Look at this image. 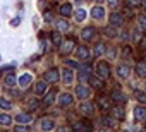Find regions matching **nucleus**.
I'll list each match as a JSON object with an SVG mask.
<instances>
[{
    "mask_svg": "<svg viewBox=\"0 0 146 132\" xmlns=\"http://www.w3.org/2000/svg\"><path fill=\"white\" fill-rule=\"evenodd\" d=\"M0 108H4V110H11L12 108V103L5 98H0Z\"/></svg>",
    "mask_w": 146,
    "mask_h": 132,
    "instance_id": "obj_29",
    "label": "nucleus"
},
{
    "mask_svg": "<svg viewBox=\"0 0 146 132\" xmlns=\"http://www.w3.org/2000/svg\"><path fill=\"white\" fill-rule=\"evenodd\" d=\"M96 71H98V76L102 77V79H108L110 77V65H108V62H100L98 63V67H96Z\"/></svg>",
    "mask_w": 146,
    "mask_h": 132,
    "instance_id": "obj_1",
    "label": "nucleus"
},
{
    "mask_svg": "<svg viewBox=\"0 0 146 132\" xmlns=\"http://www.w3.org/2000/svg\"><path fill=\"white\" fill-rule=\"evenodd\" d=\"M16 122L17 123H29L31 122V115L29 113H17L16 115Z\"/></svg>",
    "mask_w": 146,
    "mask_h": 132,
    "instance_id": "obj_16",
    "label": "nucleus"
},
{
    "mask_svg": "<svg viewBox=\"0 0 146 132\" xmlns=\"http://www.w3.org/2000/svg\"><path fill=\"white\" fill-rule=\"evenodd\" d=\"M110 100H113L117 105H125V96H124L120 91H113L112 96H110Z\"/></svg>",
    "mask_w": 146,
    "mask_h": 132,
    "instance_id": "obj_6",
    "label": "nucleus"
},
{
    "mask_svg": "<svg viewBox=\"0 0 146 132\" xmlns=\"http://www.w3.org/2000/svg\"><path fill=\"white\" fill-rule=\"evenodd\" d=\"M110 103H112V100L107 98V96H100V98H98V106H100L102 110H108V108H110Z\"/></svg>",
    "mask_w": 146,
    "mask_h": 132,
    "instance_id": "obj_12",
    "label": "nucleus"
},
{
    "mask_svg": "<svg viewBox=\"0 0 146 132\" xmlns=\"http://www.w3.org/2000/svg\"><path fill=\"white\" fill-rule=\"evenodd\" d=\"M72 100H74V96H72V94H69V93H64V94L60 96V101H58V105H60V106H69V105L72 103Z\"/></svg>",
    "mask_w": 146,
    "mask_h": 132,
    "instance_id": "obj_7",
    "label": "nucleus"
},
{
    "mask_svg": "<svg viewBox=\"0 0 146 132\" xmlns=\"http://www.w3.org/2000/svg\"><path fill=\"white\" fill-rule=\"evenodd\" d=\"M60 79V76H58V69H50V71H46L45 72V76H43V81H46V82H57Z\"/></svg>",
    "mask_w": 146,
    "mask_h": 132,
    "instance_id": "obj_2",
    "label": "nucleus"
},
{
    "mask_svg": "<svg viewBox=\"0 0 146 132\" xmlns=\"http://www.w3.org/2000/svg\"><path fill=\"white\" fill-rule=\"evenodd\" d=\"M107 2H108L110 7H117L119 5V0H107Z\"/></svg>",
    "mask_w": 146,
    "mask_h": 132,
    "instance_id": "obj_42",
    "label": "nucleus"
},
{
    "mask_svg": "<svg viewBox=\"0 0 146 132\" xmlns=\"http://www.w3.org/2000/svg\"><path fill=\"white\" fill-rule=\"evenodd\" d=\"M72 79H74V72H72L70 69H64L62 71V81L65 84H69V82H72Z\"/></svg>",
    "mask_w": 146,
    "mask_h": 132,
    "instance_id": "obj_9",
    "label": "nucleus"
},
{
    "mask_svg": "<svg viewBox=\"0 0 146 132\" xmlns=\"http://www.w3.org/2000/svg\"><path fill=\"white\" fill-rule=\"evenodd\" d=\"M122 53H124V57H125V58H131V48H129V46H124Z\"/></svg>",
    "mask_w": 146,
    "mask_h": 132,
    "instance_id": "obj_39",
    "label": "nucleus"
},
{
    "mask_svg": "<svg viewBox=\"0 0 146 132\" xmlns=\"http://www.w3.org/2000/svg\"><path fill=\"white\" fill-rule=\"evenodd\" d=\"M52 40H53V45H55V46H60V45H62L60 31H53V33H52Z\"/></svg>",
    "mask_w": 146,
    "mask_h": 132,
    "instance_id": "obj_26",
    "label": "nucleus"
},
{
    "mask_svg": "<svg viewBox=\"0 0 146 132\" xmlns=\"http://www.w3.org/2000/svg\"><path fill=\"white\" fill-rule=\"evenodd\" d=\"M141 132H146V129H144V130H141Z\"/></svg>",
    "mask_w": 146,
    "mask_h": 132,
    "instance_id": "obj_50",
    "label": "nucleus"
},
{
    "mask_svg": "<svg viewBox=\"0 0 146 132\" xmlns=\"http://www.w3.org/2000/svg\"><path fill=\"white\" fill-rule=\"evenodd\" d=\"M134 98H136L139 103L146 105V93H143V91H136V93H134Z\"/></svg>",
    "mask_w": 146,
    "mask_h": 132,
    "instance_id": "obj_27",
    "label": "nucleus"
},
{
    "mask_svg": "<svg viewBox=\"0 0 146 132\" xmlns=\"http://www.w3.org/2000/svg\"><path fill=\"white\" fill-rule=\"evenodd\" d=\"M58 132H72L70 127H58Z\"/></svg>",
    "mask_w": 146,
    "mask_h": 132,
    "instance_id": "obj_44",
    "label": "nucleus"
},
{
    "mask_svg": "<svg viewBox=\"0 0 146 132\" xmlns=\"http://www.w3.org/2000/svg\"><path fill=\"white\" fill-rule=\"evenodd\" d=\"M103 53H105V46H103L102 43H98V45L95 46V55H96V57H102Z\"/></svg>",
    "mask_w": 146,
    "mask_h": 132,
    "instance_id": "obj_31",
    "label": "nucleus"
},
{
    "mask_svg": "<svg viewBox=\"0 0 146 132\" xmlns=\"http://www.w3.org/2000/svg\"><path fill=\"white\" fill-rule=\"evenodd\" d=\"M5 84H7V86H9V88H11V86H14V84H16V76H14V74H12V72H11V74H9V76H7V77H5Z\"/></svg>",
    "mask_w": 146,
    "mask_h": 132,
    "instance_id": "obj_32",
    "label": "nucleus"
},
{
    "mask_svg": "<svg viewBox=\"0 0 146 132\" xmlns=\"http://www.w3.org/2000/svg\"><path fill=\"white\" fill-rule=\"evenodd\" d=\"M11 122H12L11 115H7V113H0V125H11Z\"/></svg>",
    "mask_w": 146,
    "mask_h": 132,
    "instance_id": "obj_25",
    "label": "nucleus"
},
{
    "mask_svg": "<svg viewBox=\"0 0 146 132\" xmlns=\"http://www.w3.org/2000/svg\"><path fill=\"white\" fill-rule=\"evenodd\" d=\"M57 31H60V33H65V31H69V22H65L64 19H60V21H57Z\"/></svg>",
    "mask_w": 146,
    "mask_h": 132,
    "instance_id": "obj_21",
    "label": "nucleus"
},
{
    "mask_svg": "<svg viewBox=\"0 0 146 132\" xmlns=\"http://www.w3.org/2000/svg\"><path fill=\"white\" fill-rule=\"evenodd\" d=\"M112 115H113L115 118H119V120H122V118L125 117V113H124V110H122L120 106H113V108H112Z\"/></svg>",
    "mask_w": 146,
    "mask_h": 132,
    "instance_id": "obj_22",
    "label": "nucleus"
},
{
    "mask_svg": "<svg viewBox=\"0 0 146 132\" xmlns=\"http://www.w3.org/2000/svg\"><path fill=\"white\" fill-rule=\"evenodd\" d=\"M74 129H78V130H83V129H84V123H83V122H78V123H74Z\"/></svg>",
    "mask_w": 146,
    "mask_h": 132,
    "instance_id": "obj_43",
    "label": "nucleus"
},
{
    "mask_svg": "<svg viewBox=\"0 0 146 132\" xmlns=\"http://www.w3.org/2000/svg\"><path fill=\"white\" fill-rule=\"evenodd\" d=\"M79 110H81L84 115H91V113H93V105H91V103H83V105L79 106Z\"/></svg>",
    "mask_w": 146,
    "mask_h": 132,
    "instance_id": "obj_23",
    "label": "nucleus"
},
{
    "mask_svg": "<svg viewBox=\"0 0 146 132\" xmlns=\"http://www.w3.org/2000/svg\"><path fill=\"white\" fill-rule=\"evenodd\" d=\"M144 48H146V41H144Z\"/></svg>",
    "mask_w": 146,
    "mask_h": 132,
    "instance_id": "obj_51",
    "label": "nucleus"
},
{
    "mask_svg": "<svg viewBox=\"0 0 146 132\" xmlns=\"http://www.w3.org/2000/svg\"><path fill=\"white\" fill-rule=\"evenodd\" d=\"M93 34H95V29H93V28H84V29L81 31V38H83L84 41L91 40V38H93Z\"/></svg>",
    "mask_w": 146,
    "mask_h": 132,
    "instance_id": "obj_17",
    "label": "nucleus"
},
{
    "mask_svg": "<svg viewBox=\"0 0 146 132\" xmlns=\"http://www.w3.org/2000/svg\"><path fill=\"white\" fill-rule=\"evenodd\" d=\"M0 58H2V57H0Z\"/></svg>",
    "mask_w": 146,
    "mask_h": 132,
    "instance_id": "obj_52",
    "label": "nucleus"
},
{
    "mask_svg": "<svg viewBox=\"0 0 146 132\" xmlns=\"http://www.w3.org/2000/svg\"><path fill=\"white\" fill-rule=\"evenodd\" d=\"M38 106H40V101H38V100H29V101H28V108H29V110H35V108H38Z\"/></svg>",
    "mask_w": 146,
    "mask_h": 132,
    "instance_id": "obj_36",
    "label": "nucleus"
},
{
    "mask_svg": "<svg viewBox=\"0 0 146 132\" xmlns=\"http://www.w3.org/2000/svg\"><path fill=\"white\" fill-rule=\"evenodd\" d=\"M96 2H98V4H102V2H103V0H96Z\"/></svg>",
    "mask_w": 146,
    "mask_h": 132,
    "instance_id": "obj_49",
    "label": "nucleus"
},
{
    "mask_svg": "<svg viewBox=\"0 0 146 132\" xmlns=\"http://www.w3.org/2000/svg\"><path fill=\"white\" fill-rule=\"evenodd\" d=\"M46 81H40V82H36V86H35V93L40 96V94H45L46 93Z\"/></svg>",
    "mask_w": 146,
    "mask_h": 132,
    "instance_id": "obj_10",
    "label": "nucleus"
},
{
    "mask_svg": "<svg viewBox=\"0 0 146 132\" xmlns=\"http://www.w3.org/2000/svg\"><path fill=\"white\" fill-rule=\"evenodd\" d=\"M78 58H81V60H88V57H90V53H88V48L84 46V45H81L79 48H78Z\"/></svg>",
    "mask_w": 146,
    "mask_h": 132,
    "instance_id": "obj_18",
    "label": "nucleus"
},
{
    "mask_svg": "<svg viewBox=\"0 0 146 132\" xmlns=\"http://www.w3.org/2000/svg\"><path fill=\"white\" fill-rule=\"evenodd\" d=\"M134 118L136 120H144L146 118V108L144 106H136L134 108Z\"/></svg>",
    "mask_w": 146,
    "mask_h": 132,
    "instance_id": "obj_8",
    "label": "nucleus"
},
{
    "mask_svg": "<svg viewBox=\"0 0 146 132\" xmlns=\"http://www.w3.org/2000/svg\"><path fill=\"white\" fill-rule=\"evenodd\" d=\"M65 63H67V67H72V69L78 67V63H76V62H72V60H65Z\"/></svg>",
    "mask_w": 146,
    "mask_h": 132,
    "instance_id": "obj_41",
    "label": "nucleus"
},
{
    "mask_svg": "<svg viewBox=\"0 0 146 132\" xmlns=\"http://www.w3.org/2000/svg\"><path fill=\"white\" fill-rule=\"evenodd\" d=\"M55 96H57V93L55 91H50L46 96H45V100H43V103L45 105H50V103H53V100H55Z\"/></svg>",
    "mask_w": 146,
    "mask_h": 132,
    "instance_id": "obj_28",
    "label": "nucleus"
},
{
    "mask_svg": "<svg viewBox=\"0 0 146 132\" xmlns=\"http://www.w3.org/2000/svg\"><path fill=\"white\" fill-rule=\"evenodd\" d=\"M19 22H21V19H14V21H12V22H11V24H12V26H17V24H19Z\"/></svg>",
    "mask_w": 146,
    "mask_h": 132,
    "instance_id": "obj_47",
    "label": "nucleus"
},
{
    "mask_svg": "<svg viewBox=\"0 0 146 132\" xmlns=\"http://www.w3.org/2000/svg\"><path fill=\"white\" fill-rule=\"evenodd\" d=\"M90 71H91L90 67H84V69H81V74H79V77H81V81H84L86 77H90V76H88V74H90Z\"/></svg>",
    "mask_w": 146,
    "mask_h": 132,
    "instance_id": "obj_35",
    "label": "nucleus"
},
{
    "mask_svg": "<svg viewBox=\"0 0 146 132\" xmlns=\"http://www.w3.org/2000/svg\"><path fill=\"white\" fill-rule=\"evenodd\" d=\"M136 74L139 77H146V62H137L136 63Z\"/></svg>",
    "mask_w": 146,
    "mask_h": 132,
    "instance_id": "obj_13",
    "label": "nucleus"
},
{
    "mask_svg": "<svg viewBox=\"0 0 146 132\" xmlns=\"http://www.w3.org/2000/svg\"><path fill=\"white\" fill-rule=\"evenodd\" d=\"M137 22H139L141 29H143V31H146V16H139V17H137Z\"/></svg>",
    "mask_w": 146,
    "mask_h": 132,
    "instance_id": "obj_37",
    "label": "nucleus"
},
{
    "mask_svg": "<svg viewBox=\"0 0 146 132\" xmlns=\"http://www.w3.org/2000/svg\"><path fill=\"white\" fill-rule=\"evenodd\" d=\"M122 22H124V17H122L120 14H117V12L110 14V24H113V26H120Z\"/></svg>",
    "mask_w": 146,
    "mask_h": 132,
    "instance_id": "obj_15",
    "label": "nucleus"
},
{
    "mask_svg": "<svg viewBox=\"0 0 146 132\" xmlns=\"http://www.w3.org/2000/svg\"><path fill=\"white\" fill-rule=\"evenodd\" d=\"M58 48H60V53H62V55H69L72 50H74V40H67V41H64Z\"/></svg>",
    "mask_w": 146,
    "mask_h": 132,
    "instance_id": "obj_4",
    "label": "nucleus"
},
{
    "mask_svg": "<svg viewBox=\"0 0 146 132\" xmlns=\"http://www.w3.org/2000/svg\"><path fill=\"white\" fill-rule=\"evenodd\" d=\"M38 127H40L41 130H45V132H50V130L55 127V122H53L52 118H41V120L38 122Z\"/></svg>",
    "mask_w": 146,
    "mask_h": 132,
    "instance_id": "obj_3",
    "label": "nucleus"
},
{
    "mask_svg": "<svg viewBox=\"0 0 146 132\" xmlns=\"http://www.w3.org/2000/svg\"><path fill=\"white\" fill-rule=\"evenodd\" d=\"M14 132H28V127H24V125H17V127H14Z\"/></svg>",
    "mask_w": 146,
    "mask_h": 132,
    "instance_id": "obj_40",
    "label": "nucleus"
},
{
    "mask_svg": "<svg viewBox=\"0 0 146 132\" xmlns=\"http://www.w3.org/2000/svg\"><path fill=\"white\" fill-rule=\"evenodd\" d=\"M105 34H107V36H110V38H115L119 33H117V29H115V28H110V26H108V28L105 29Z\"/></svg>",
    "mask_w": 146,
    "mask_h": 132,
    "instance_id": "obj_33",
    "label": "nucleus"
},
{
    "mask_svg": "<svg viewBox=\"0 0 146 132\" xmlns=\"http://www.w3.org/2000/svg\"><path fill=\"white\" fill-rule=\"evenodd\" d=\"M103 122H105V125H112L113 122H112V118H108V117H105L103 118Z\"/></svg>",
    "mask_w": 146,
    "mask_h": 132,
    "instance_id": "obj_45",
    "label": "nucleus"
},
{
    "mask_svg": "<svg viewBox=\"0 0 146 132\" xmlns=\"http://www.w3.org/2000/svg\"><path fill=\"white\" fill-rule=\"evenodd\" d=\"M31 81H33V77H31V74H24L21 79H19V84L23 86V88H26L28 84H31Z\"/></svg>",
    "mask_w": 146,
    "mask_h": 132,
    "instance_id": "obj_24",
    "label": "nucleus"
},
{
    "mask_svg": "<svg viewBox=\"0 0 146 132\" xmlns=\"http://www.w3.org/2000/svg\"><path fill=\"white\" fill-rule=\"evenodd\" d=\"M76 94H78V98L84 100V98L90 96V89H88L86 86H78V88H76Z\"/></svg>",
    "mask_w": 146,
    "mask_h": 132,
    "instance_id": "obj_11",
    "label": "nucleus"
},
{
    "mask_svg": "<svg viewBox=\"0 0 146 132\" xmlns=\"http://www.w3.org/2000/svg\"><path fill=\"white\" fill-rule=\"evenodd\" d=\"M141 5H144V7H146V0H141Z\"/></svg>",
    "mask_w": 146,
    "mask_h": 132,
    "instance_id": "obj_48",
    "label": "nucleus"
},
{
    "mask_svg": "<svg viewBox=\"0 0 146 132\" xmlns=\"http://www.w3.org/2000/svg\"><path fill=\"white\" fill-rule=\"evenodd\" d=\"M45 21H52V12H45Z\"/></svg>",
    "mask_w": 146,
    "mask_h": 132,
    "instance_id": "obj_46",
    "label": "nucleus"
},
{
    "mask_svg": "<svg viewBox=\"0 0 146 132\" xmlns=\"http://www.w3.org/2000/svg\"><path fill=\"white\" fill-rule=\"evenodd\" d=\"M141 38H143L141 31H139V29H134V34H132V41H134V43H139V41H141Z\"/></svg>",
    "mask_w": 146,
    "mask_h": 132,
    "instance_id": "obj_34",
    "label": "nucleus"
},
{
    "mask_svg": "<svg viewBox=\"0 0 146 132\" xmlns=\"http://www.w3.org/2000/svg\"><path fill=\"white\" fill-rule=\"evenodd\" d=\"M84 19H86V12H84L83 9L76 11V21H78V22H81V21H84Z\"/></svg>",
    "mask_w": 146,
    "mask_h": 132,
    "instance_id": "obj_30",
    "label": "nucleus"
},
{
    "mask_svg": "<svg viewBox=\"0 0 146 132\" xmlns=\"http://www.w3.org/2000/svg\"><path fill=\"white\" fill-rule=\"evenodd\" d=\"M117 72H119V77H122V79H127V77H129V72H131V69L127 67V65H119Z\"/></svg>",
    "mask_w": 146,
    "mask_h": 132,
    "instance_id": "obj_19",
    "label": "nucleus"
},
{
    "mask_svg": "<svg viewBox=\"0 0 146 132\" xmlns=\"http://www.w3.org/2000/svg\"><path fill=\"white\" fill-rule=\"evenodd\" d=\"M58 12H60L64 17H69V16L72 14V5H70V4H62L60 9H58Z\"/></svg>",
    "mask_w": 146,
    "mask_h": 132,
    "instance_id": "obj_14",
    "label": "nucleus"
},
{
    "mask_svg": "<svg viewBox=\"0 0 146 132\" xmlns=\"http://www.w3.org/2000/svg\"><path fill=\"white\" fill-rule=\"evenodd\" d=\"M127 5H129V7H136V5H141V0H127Z\"/></svg>",
    "mask_w": 146,
    "mask_h": 132,
    "instance_id": "obj_38",
    "label": "nucleus"
},
{
    "mask_svg": "<svg viewBox=\"0 0 146 132\" xmlns=\"http://www.w3.org/2000/svg\"><path fill=\"white\" fill-rule=\"evenodd\" d=\"M88 81H90V84H91L93 88H96V89H102V88H103V79H102V77L90 76V77H88Z\"/></svg>",
    "mask_w": 146,
    "mask_h": 132,
    "instance_id": "obj_5",
    "label": "nucleus"
},
{
    "mask_svg": "<svg viewBox=\"0 0 146 132\" xmlns=\"http://www.w3.org/2000/svg\"><path fill=\"white\" fill-rule=\"evenodd\" d=\"M91 16H93L95 19H102V17L105 16V11H103L102 7H93V9H91Z\"/></svg>",
    "mask_w": 146,
    "mask_h": 132,
    "instance_id": "obj_20",
    "label": "nucleus"
}]
</instances>
